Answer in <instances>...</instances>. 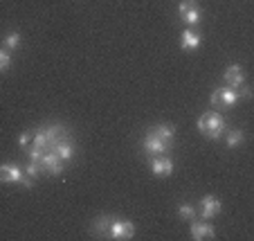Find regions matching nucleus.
Listing matches in <instances>:
<instances>
[{
  "label": "nucleus",
  "mask_w": 254,
  "mask_h": 241,
  "mask_svg": "<svg viewBox=\"0 0 254 241\" xmlns=\"http://www.w3.org/2000/svg\"><path fill=\"white\" fill-rule=\"evenodd\" d=\"M198 131L207 140H218L225 133V117L218 111H207L198 117Z\"/></svg>",
  "instance_id": "obj_1"
},
{
  "label": "nucleus",
  "mask_w": 254,
  "mask_h": 241,
  "mask_svg": "<svg viewBox=\"0 0 254 241\" xmlns=\"http://www.w3.org/2000/svg\"><path fill=\"white\" fill-rule=\"evenodd\" d=\"M178 14L189 27H198L202 23V9L198 7L196 0H183L180 5H178Z\"/></svg>",
  "instance_id": "obj_2"
},
{
  "label": "nucleus",
  "mask_w": 254,
  "mask_h": 241,
  "mask_svg": "<svg viewBox=\"0 0 254 241\" xmlns=\"http://www.w3.org/2000/svg\"><path fill=\"white\" fill-rule=\"evenodd\" d=\"M239 90H234V88L225 86V88H216L214 92H211L209 101H211V106H218V108H232L239 101Z\"/></svg>",
  "instance_id": "obj_3"
},
{
  "label": "nucleus",
  "mask_w": 254,
  "mask_h": 241,
  "mask_svg": "<svg viewBox=\"0 0 254 241\" xmlns=\"http://www.w3.org/2000/svg\"><path fill=\"white\" fill-rule=\"evenodd\" d=\"M108 237L115 241H126L135 237V226L130 221H124V219H113L111 230H108Z\"/></svg>",
  "instance_id": "obj_4"
},
{
  "label": "nucleus",
  "mask_w": 254,
  "mask_h": 241,
  "mask_svg": "<svg viewBox=\"0 0 254 241\" xmlns=\"http://www.w3.org/2000/svg\"><path fill=\"white\" fill-rule=\"evenodd\" d=\"M142 149H144V154H149V156H162V154H167L171 147L164 140H160L153 131H149V133L142 138Z\"/></svg>",
  "instance_id": "obj_5"
},
{
  "label": "nucleus",
  "mask_w": 254,
  "mask_h": 241,
  "mask_svg": "<svg viewBox=\"0 0 254 241\" xmlns=\"http://www.w3.org/2000/svg\"><path fill=\"white\" fill-rule=\"evenodd\" d=\"M25 178V171L14 162H7V164H0V183H7V185H14V183H23Z\"/></svg>",
  "instance_id": "obj_6"
},
{
  "label": "nucleus",
  "mask_w": 254,
  "mask_h": 241,
  "mask_svg": "<svg viewBox=\"0 0 254 241\" xmlns=\"http://www.w3.org/2000/svg\"><path fill=\"white\" fill-rule=\"evenodd\" d=\"M221 210H223V203H221V198H216L214 194H207V196L200 198V217L202 219L218 217Z\"/></svg>",
  "instance_id": "obj_7"
},
{
  "label": "nucleus",
  "mask_w": 254,
  "mask_h": 241,
  "mask_svg": "<svg viewBox=\"0 0 254 241\" xmlns=\"http://www.w3.org/2000/svg\"><path fill=\"white\" fill-rule=\"evenodd\" d=\"M200 45H202V34L198 32L196 27L183 29V34H180V48L187 50V52H193V50H198Z\"/></svg>",
  "instance_id": "obj_8"
},
{
  "label": "nucleus",
  "mask_w": 254,
  "mask_h": 241,
  "mask_svg": "<svg viewBox=\"0 0 254 241\" xmlns=\"http://www.w3.org/2000/svg\"><path fill=\"white\" fill-rule=\"evenodd\" d=\"M41 167H43V171H48V174H52V176L63 174V160L59 158L52 149H48L43 154V158H41Z\"/></svg>",
  "instance_id": "obj_9"
},
{
  "label": "nucleus",
  "mask_w": 254,
  "mask_h": 241,
  "mask_svg": "<svg viewBox=\"0 0 254 241\" xmlns=\"http://www.w3.org/2000/svg\"><path fill=\"white\" fill-rule=\"evenodd\" d=\"M223 79H225V83H227L230 88L239 90V88L245 83V73H243V68H241L239 63H236V66H230V68L225 70V73H223Z\"/></svg>",
  "instance_id": "obj_10"
},
{
  "label": "nucleus",
  "mask_w": 254,
  "mask_h": 241,
  "mask_svg": "<svg viewBox=\"0 0 254 241\" xmlns=\"http://www.w3.org/2000/svg\"><path fill=\"white\" fill-rule=\"evenodd\" d=\"M216 237V228L207 221H193L191 223V239L193 241H202V239H214Z\"/></svg>",
  "instance_id": "obj_11"
},
{
  "label": "nucleus",
  "mask_w": 254,
  "mask_h": 241,
  "mask_svg": "<svg viewBox=\"0 0 254 241\" xmlns=\"http://www.w3.org/2000/svg\"><path fill=\"white\" fill-rule=\"evenodd\" d=\"M151 171H153L155 176H171V171H173V160L169 158L167 154L155 156V158L151 160Z\"/></svg>",
  "instance_id": "obj_12"
},
{
  "label": "nucleus",
  "mask_w": 254,
  "mask_h": 241,
  "mask_svg": "<svg viewBox=\"0 0 254 241\" xmlns=\"http://www.w3.org/2000/svg\"><path fill=\"white\" fill-rule=\"evenodd\" d=\"M43 129H45V135H48V149H52L63 138H70V133H67V129L63 124H48Z\"/></svg>",
  "instance_id": "obj_13"
},
{
  "label": "nucleus",
  "mask_w": 254,
  "mask_h": 241,
  "mask_svg": "<svg viewBox=\"0 0 254 241\" xmlns=\"http://www.w3.org/2000/svg\"><path fill=\"white\" fill-rule=\"evenodd\" d=\"M113 219L115 217H111V214H99V217L92 221V226H90L92 235L95 237H108V230H111Z\"/></svg>",
  "instance_id": "obj_14"
},
{
  "label": "nucleus",
  "mask_w": 254,
  "mask_h": 241,
  "mask_svg": "<svg viewBox=\"0 0 254 241\" xmlns=\"http://www.w3.org/2000/svg\"><path fill=\"white\" fill-rule=\"evenodd\" d=\"M52 151L63 160V162H67V160L74 156V145H72L70 138H63V140H59L57 145L52 147Z\"/></svg>",
  "instance_id": "obj_15"
},
{
  "label": "nucleus",
  "mask_w": 254,
  "mask_h": 241,
  "mask_svg": "<svg viewBox=\"0 0 254 241\" xmlns=\"http://www.w3.org/2000/svg\"><path fill=\"white\" fill-rule=\"evenodd\" d=\"M151 131H153V133L158 135L160 140L167 142L169 147H171V145H173V140H176V126L169 124V122H164V124H155Z\"/></svg>",
  "instance_id": "obj_16"
},
{
  "label": "nucleus",
  "mask_w": 254,
  "mask_h": 241,
  "mask_svg": "<svg viewBox=\"0 0 254 241\" xmlns=\"http://www.w3.org/2000/svg\"><path fill=\"white\" fill-rule=\"evenodd\" d=\"M2 45H5L7 52L18 50L20 45H23V34H20V32H7L5 36H2Z\"/></svg>",
  "instance_id": "obj_17"
},
{
  "label": "nucleus",
  "mask_w": 254,
  "mask_h": 241,
  "mask_svg": "<svg viewBox=\"0 0 254 241\" xmlns=\"http://www.w3.org/2000/svg\"><path fill=\"white\" fill-rule=\"evenodd\" d=\"M243 142H245V131H241V129L230 131V133H227V138H225V145L230 147V149H239Z\"/></svg>",
  "instance_id": "obj_18"
},
{
  "label": "nucleus",
  "mask_w": 254,
  "mask_h": 241,
  "mask_svg": "<svg viewBox=\"0 0 254 241\" xmlns=\"http://www.w3.org/2000/svg\"><path fill=\"white\" fill-rule=\"evenodd\" d=\"M41 174H43V167H41V162H36V160H29V162L25 164V176H27V178L36 180Z\"/></svg>",
  "instance_id": "obj_19"
},
{
  "label": "nucleus",
  "mask_w": 254,
  "mask_h": 241,
  "mask_svg": "<svg viewBox=\"0 0 254 241\" xmlns=\"http://www.w3.org/2000/svg\"><path fill=\"white\" fill-rule=\"evenodd\" d=\"M178 214H180V219H183V221H193L198 212H196V208H193L191 203H183V205L178 208Z\"/></svg>",
  "instance_id": "obj_20"
},
{
  "label": "nucleus",
  "mask_w": 254,
  "mask_h": 241,
  "mask_svg": "<svg viewBox=\"0 0 254 241\" xmlns=\"http://www.w3.org/2000/svg\"><path fill=\"white\" fill-rule=\"evenodd\" d=\"M11 68V52H7L5 48H0V75L7 73Z\"/></svg>",
  "instance_id": "obj_21"
},
{
  "label": "nucleus",
  "mask_w": 254,
  "mask_h": 241,
  "mask_svg": "<svg viewBox=\"0 0 254 241\" xmlns=\"http://www.w3.org/2000/svg\"><path fill=\"white\" fill-rule=\"evenodd\" d=\"M18 145H20V149H29V145H32V129L23 131V133L18 135Z\"/></svg>",
  "instance_id": "obj_22"
},
{
  "label": "nucleus",
  "mask_w": 254,
  "mask_h": 241,
  "mask_svg": "<svg viewBox=\"0 0 254 241\" xmlns=\"http://www.w3.org/2000/svg\"><path fill=\"white\" fill-rule=\"evenodd\" d=\"M239 97L241 99H250V97H252V88H250L248 83H243V86L239 88Z\"/></svg>",
  "instance_id": "obj_23"
}]
</instances>
